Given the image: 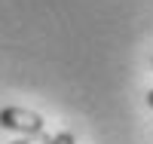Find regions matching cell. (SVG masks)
<instances>
[{
	"instance_id": "1",
	"label": "cell",
	"mask_w": 153,
	"mask_h": 144,
	"mask_svg": "<svg viewBox=\"0 0 153 144\" xmlns=\"http://www.w3.org/2000/svg\"><path fill=\"white\" fill-rule=\"evenodd\" d=\"M0 126L9 129V132H22V135H40L46 120L34 110H25V107H3L0 110Z\"/></svg>"
},
{
	"instance_id": "2",
	"label": "cell",
	"mask_w": 153,
	"mask_h": 144,
	"mask_svg": "<svg viewBox=\"0 0 153 144\" xmlns=\"http://www.w3.org/2000/svg\"><path fill=\"white\" fill-rule=\"evenodd\" d=\"M49 141H52V135L40 132V135H28V138H22V141H12V144H49Z\"/></svg>"
},
{
	"instance_id": "3",
	"label": "cell",
	"mask_w": 153,
	"mask_h": 144,
	"mask_svg": "<svg viewBox=\"0 0 153 144\" xmlns=\"http://www.w3.org/2000/svg\"><path fill=\"white\" fill-rule=\"evenodd\" d=\"M49 144H76V138H74V132H58V135H52Z\"/></svg>"
},
{
	"instance_id": "4",
	"label": "cell",
	"mask_w": 153,
	"mask_h": 144,
	"mask_svg": "<svg viewBox=\"0 0 153 144\" xmlns=\"http://www.w3.org/2000/svg\"><path fill=\"white\" fill-rule=\"evenodd\" d=\"M144 101H147V107H153V89L147 92V98H144Z\"/></svg>"
}]
</instances>
